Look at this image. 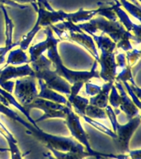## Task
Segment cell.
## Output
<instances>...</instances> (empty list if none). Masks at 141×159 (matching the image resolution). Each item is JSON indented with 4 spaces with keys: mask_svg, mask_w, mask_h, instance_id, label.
<instances>
[{
    "mask_svg": "<svg viewBox=\"0 0 141 159\" xmlns=\"http://www.w3.org/2000/svg\"><path fill=\"white\" fill-rule=\"evenodd\" d=\"M6 64L4 66H21V65L30 64V59L26 51L21 48L12 49L9 51L8 57L6 59Z\"/></svg>",
    "mask_w": 141,
    "mask_h": 159,
    "instance_id": "cell-18",
    "label": "cell"
},
{
    "mask_svg": "<svg viewBox=\"0 0 141 159\" xmlns=\"http://www.w3.org/2000/svg\"><path fill=\"white\" fill-rule=\"evenodd\" d=\"M9 152H11V159H23L22 158L23 155H22L18 148L10 149Z\"/></svg>",
    "mask_w": 141,
    "mask_h": 159,
    "instance_id": "cell-34",
    "label": "cell"
},
{
    "mask_svg": "<svg viewBox=\"0 0 141 159\" xmlns=\"http://www.w3.org/2000/svg\"><path fill=\"white\" fill-rule=\"evenodd\" d=\"M98 12V8L92 10H85L80 8L75 12L69 13V17L67 21L72 22L73 23H81V22H88L92 18H93Z\"/></svg>",
    "mask_w": 141,
    "mask_h": 159,
    "instance_id": "cell-20",
    "label": "cell"
},
{
    "mask_svg": "<svg viewBox=\"0 0 141 159\" xmlns=\"http://www.w3.org/2000/svg\"><path fill=\"white\" fill-rule=\"evenodd\" d=\"M93 39L95 44L100 51L106 50V51H111L115 52L116 48V43L112 41L110 37H106L105 35H90Z\"/></svg>",
    "mask_w": 141,
    "mask_h": 159,
    "instance_id": "cell-21",
    "label": "cell"
},
{
    "mask_svg": "<svg viewBox=\"0 0 141 159\" xmlns=\"http://www.w3.org/2000/svg\"><path fill=\"white\" fill-rule=\"evenodd\" d=\"M97 14L105 17L106 19L111 20V21H118V18L116 17V13L112 9L111 6H101L98 7V12Z\"/></svg>",
    "mask_w": 141,
    "mask_h": 159,
    "instance_id": "cell-28",
    "label": "cell"
},
{
    "mask_svg": "<svg viewBox=\"0 0 141 159\" xmlns=\"http://www.w3.org/2000/svg\"><path fill=\"white\" fill-rule=\"evenodd\" d=\"M114 84H115V86L116 87V89L118 90L119 94L121 95V104L119 106L120 110L126 114L128 119H132L134 117L139 114L140 109H139L138 107L134 104V102L131 100L130 98L129 97L122 83L119 81H115Z\"/></svg>",
    "mask_w": 141,
    "mask_h": 159,
    "instance_id": "cell-13",
    "label": "cell"
},
{
    "mask_svg": "<svg viewBox=\"0 0 141 159\" xmlns=\"http://www.w3.org/2000/svg\"><path fill=\"white\" fill-rule=\"evenodd\" d=\"M108 104L113 109H118L120 104H121V95L114 84L111 86L110 94H109Z\"/></svg>",
    "mask_w": 141,
    "mask_h": 159,
    "instance_id": "cell-27",
    "label": "cell"
},
{
    "mask_svg": "<svg viewBox=\"0 0 141 159\" xmlns=\"http://www.w3.org/2000/svg\"><path fill=\"white\" fill-rule=\"evenodd\" d=\"M84 84H85V92H86V94L91 97L96 95L101 89V86L93 84V83H91L90 81L86 82Z\"/></svg>",
    "mask_w": 141,
    "mask_h": 159,
    "instance_id": "cell-31",
    "label": "cell"
},
{
    "mask_svg": "<svg viewBox=\"0 0 141 159\" xmlns=\"http://www.w3.org/2000/svg\"><path fill=\"white\" fill-rule=\"evenodd\" d=\"M0 9L2 11L4 15L5 20V47H17L19 46L20 41L17 42H12L13 39V30H14V23L7 14V9L3 5L0 6Z\"/></svg>",
    "mask_w": 141,
    "mask_h": 159,
    "instance_id": "cell-17",
    "label": "cell"
},
{
    "mask_svg": "<svg viewBox=\"0 0 141 159\" xmlns=\"http://www.w3.org/2000/svg\"><path fill=\"white\" fill-rule=\"evenodd\" d=\"M36 79L35 76H25L18 78L15 81V99L22 106L31 104L38 97V89L36 87Z\"/></svg>",
    "mask_w": 141,
    "mask_h": 159,
    "instance_id": "cell-8",
    "label": "cell"
},
{
    "mask_svg": "<svg viewBox=\"0 0 141 159\" xmlns=\"http://www.w3.org/2000/svg\"><path fill=\"white\" fill-rule=\"evenodd\" d=\"M113 1L114 3H111V6L114 12H115V13H116L119 22L123 25L124 27L129 32L132 33L134 36H135L139 39H141V25L136 24V23L131 21L130 18L127 15V13L121 7V5L119 2V0H113Z\"/></svg>",
    "mask_w": 141,
    "mask_h": 159,
    "instance_id": "cell-12",
    "label": "cell"
},
{
    "mask_svg": "<svg viewBox=\"0 0 141 159\" xmlns=\"http://www.w3.org/2000/svg\"><path fill=\"white\" fill-rule=\"evenodd\" d=\"M41 29V27L39 25L38 22H36V24L34 25V27H32L30 32H28L27 34L25 35L24 37H22V39L20 41L19 48H21L23 51H27L29 48V46L31 44V42H32V40L34 39V37H36V35L38 33L40 30Z\"/></svg>",
    "mask_w": 141,
    "mask_h": 159,
    "instance_id": "cell-24",
    "label": "cell"
},
{
    "mask_svg": "<svg viewBox=\"0 0 141 159\" xmlns=\"http://www.w3.org/2000/svg\"><path fill=\"white\" fill-rule=\"evenodd\" d=\"M6 56H7V54L0 55V66L3 64V63L6 61Z\"/></svg>",
    "mask_w": 141,
    "mask_h": 159,
    "instance_id": "cell-39",
    "label": "cell"
},
{
    "mask_svg": "<svg viewBox=\"0 0 141 159\" xmlns=\"http://www.w3.org/2000/svg\"><path fill=\"white\" fill-rule=\"evenodd\" d=\"M0 152H9V149L8 148H1L0 147Z\"/></svg>",
    "mask_w": 141,
    "mask_h": 159,
    "instance_id": "cell-40",
    "label": "cell"
},
{
    "mask_svg": "<svg viewBox=\"0 0 141 159\" xmlns=\"http://www.w3.org/2000/svg\"><path fill=\"white\" fill-rule=\"evenodd\" d=\"M15 47H0V55L2 54H7V52H9L10 50L13 49Z\"/></svg>",
    "mask_w": 141,
    "mask_h": 159,
    "instance_id": "cell-37",
    "label": "cell"
},
{
    "mask_svg": "<svg viewBox=\"0 0 141 159\" xmlns=\"http://www.w3.org/2000/svg\"><path fill=\"white\" fill-rule=\"evenodd\" d=\"M101 159H106V157H101Z\"/></svg>",
    "mask_w": 141,
    "mask_h": 159,
    "instance_id": "cell-41",
    "label": "cell"
},
{
    "mask_svg": "<svg viewBox=\"0 0 141 159\" xmlns=\"http://www.w3.org/2000/svg\"><path fill=\"white\" fill-rule=\"evenodd\" d=\"M85 115L92 119H106L107 115L106 114L105 109L100 107L94 106L92 104H88L86 108Z\"/></svg>",
    "mask_w": 141,
    "mask_h": 159,
    "instance_id": "cell-25",
    "label": "cell"
},
{
    "mask_svg": "<svg viewBox=\"0 0 141 159\" xmlns=\"http://www.w3.org/2000/svg\"><path fill=\"white\" fill-rule=\"evenodd\" d=\"M0 6H1V5H0Z\"/></svg>",
    "mask_w": 141,
    "mask_h": 159,
    "instance_id": "cell-43",
    "label": "cell"
},
{
    "mask_svg": "<svg viewBox=\"0 0 141 159\" xmlns=\"http://www.w3.org/2000/svg\"><path fill=\"white\" fill-rule=\"evenodd\" d=\"M77 27L83 32L88 33V35H107L115 43H117L124 37L133 35L119 21H111L103 17H93L88 22L77 24Z\"/></svg>",
    "mask_w": 141,
    "mask_h": 159,
    "instance_id": "cell-5",
    "label": "cell"
},
{
    "mask_svg": "<svg viewBox=\"0 0 141 159\" xmlns=\"http://www.w3.org/2000/svg\"><path fill=\"white\" fill-rule=\"evenodd\" d=\"M22 109L28 113H30V111L33 109L42 110L44 112V114L38 119L35 120L36 123H39L48 119H64L66 116L67 105L37 97L31 104H27L26 106H22Z\"/></svg>",
    "mask_w": 141,
    "mask_h": 159,
    "instance_id": "cell-6",
    "label": "cell"
},
{
    "mask_svg": "<svg viewBox=\"0 0 141 159\" xmlns=\"http://www.w3.org/2000/svg\"><path fill=\"white\" fill-rule=\"evenodd\" d=\"M0 147H1V146H0Z\"/></svg>",
    "mask_w": 141,
    "mask_h": 159,
    "instance_id": "cell-44",
    "label": "cell"
},
{
    "mask_svg": "<svg viewBox=\"0 0 141 159\" xmlns=\"http://www.w3.org/2000/svg\"><path fill=\"white\" fill-rule=\"evenodd\" d=\"M122 84H123V86H125V88H126V91H127V93H128L127 94H128L129 97L130 98L131 100L134 102V104H135L136 106L138 107L139 109H140L141 108L140 99L136 96V94H135L134 90L131 89L130 84H129V82H123Z\"/></svg>",
    "mask_w": 141,
    "mask_h": 159,
    "instance_id": "cell-30",
    "label": "cell"
},
{
    "mask_svg": "<svg viewBox=\"0 0 141 159\" xmlns=\"http://www.w3.org/2000/svg\"><path fill=\"white\" fill-rule=\"evenodd\" d=\"M12 1L17 2L18 4L22 5H23V3H30V4H32L36 12H37V10H38V5H37L36 0H12Z\"/></svg>",
    "mask_w": 141,
    "mask_h": 159,
    "instance_id": "cell-35",
    "label": "cell"
},
{
    "mask_svg": "<svg viewBox=\"0 0 141 159\" xmlns=\"http://www.w3.org/2000/svg\"><path fill=\"white\" fill-rule=\"evenodd\" d=\"M38 10H37V22L41 26V27H50L51 25L56 24L59 22L67 21L69 17V13L59 10V11H48L42 7L41 4H38Z\"/></svg>",
    "mask_w": 141,
    "mask_h": 159,
    "instance_id": "cell-11",
    "label": "cell"
},
{
    "mask_svg": "<svg viewBox=\"0 0 141 159\" xmlns=\"http://www.w3.org/2000/svg\"><path fill=\"white\" fill-rule=\"evenodd\" d=\"M125 54H126V62L132 67L137 63V61H138L139 60V58H140L141 52L139 49L133 48V49L130 50V51L126 52Z\"/></svg>",
    "mask_w": 141,
    "mask_h": 159,
    "instance_id": "cell-29",
    "label": "cell"
},
{
    "mask_svg": "<svg viewBox=\"0 0 141 159\" xmlns=\"http://www.w3.org/2000/svg\"><path fill=\"white\" fill-rule=\"evenodd\" d=\"M44 32L46 38L49 40V49L47 50V58L51 61L52 66L54 70L66 81L69 82L70 84L79 81L83 82L85 84L86 82L90 81L93 78L100 79L98 71L96 70L98 63L95 60L90 70H73L67 68L62 61L58 51V44L60 40L54 37V33L50 27H45Z\"/></svg>",
    "mask_w": 141,
    "mask_h": 159,
    "instance_id": "cell-2",
    "label": "cell"
},
{
    "mask_svg": "<svg viewBox=\"0 0 141 159\" xmlns=\"http://www.w3.org/2000/svg\"><path fill=\"white\" fill-rule=\"evenodd\" d=\"M138 1H139V2H141V0H138Z\"/></svg>",
    "mask_w": 141,
    "mask_h": 159,
    "instance_id": "cell-42",
    "label": "cell"
},
{
    "mask_svg": "<svg viewBox=\"0 0 141 159\" xmlns=\"http://www.w3.org/2000/svg\"><path fill=\"white\" fill-rule=\"evenodd\" d=\"M67 100L75 114H78L79 117H83L85 115L86 108L89 104L88 99L80 96L79 94H76V95L69 94Z\"/></svg>",
    "mask_w": 141,
    "mask_h": 159,
    "instance_id": "cell-19",
    "label": "cell"
},
{
    "mask_svg": "<svg viewBox=\"0 0 141 159\" xmlns=\"http://www.w3.org/2000/svg\"><path fill=\"white\" fill-rule=\"evenodd\" d=\"M0 5H7L10 7H17L19 9H26L27 8V6L22 4H18L17 2H13L12 0H0Z\"/></svg>",
    "mask_w": 141,
    "mask_h": 159,
    "instance_id": "cell-32",
    "label": "cell"
},
{
    "mask_svg": "<svg viewBox=\"0 0 141 159\" xmlns=\"http://www.w3.org/2000/svg\"><path fill=\"white\" fill-rule=\"evenodd\" d=\"M38 80L40 88V91L38 92V97L39 98L66 105L67 102H68L67 98H65L64 95H62L61 94H59L58 92L48 88L46 86V84H45L44 81L41 80Z\"/></svg>",
    "mask_w": 141,
    "mask_h": 159,
    "instance_id": "cell-14",
    "label": "cell"
},
{
    "mask_svg": "<svg viewBox=\"0 0 141 159\" xmlns=\"http://www.w3.org/2000/svg\"><path fill=\"white\" fill-rule=\"evenodd\" d=\"M49 151H51L54 157L51 156L50 153H45L44 156L48 159H84L87 157H92L91 154L88 152H62L56 150L53 148H47Z\"/></svg>",
    "mask_w": 141,
    "mask_h": 159,
    "instance_id": "cell-16",
    "label": "cell"
},
{
    "mask_svg": "<svg viewBox=\"0 0 141 159\" xmlns=\"http://www.w3.org/2000/svg\"><path fill=\"white\" fill-rule=\"evenodd\" d=\"M49 40L45 38V41L41 42H38L36 44L33 45L29 48V53H30V62L32 61L37 59L38 57H41L43 53L47 52V50L49 49Z\"/></svg>",
    "mask_w": 141,
    "mask_h": 159,
    "instance_id": "cell-23",
    "label": "cell"
},
{
    "mask_svg": "<svg viewBox=\"0 0 141 159\" xmlns=\"http://www.w3.org/2000/svg\"><path fill=\"white\" fill-rule=\"evenodd\" d=\"M132 67L127 63L126 66L117 69V74H116L115 81H119L123 83V82H130L131 85L137 86L135 80H134L133 75H132Z\"/></svg>",
    "mask_w": 141,
    "mask_h": 159,
    "instance_id": "cell-22",
    "label": "cell"
},
{
    "mask_svg": "<svg viewBox=\"0 0 141 159\" xmlns=\"http://www.w3.org/2000/svg\"><path fill=\"white\" fill-rule=\"evenodd\" d=\"M50 28L60 41L66 40V41H69V42H74V43L81 46L93 57L95 61H98V51H97V48H96V46L92 37L90 35L87 34L86 32H83L82 30L79 32H72V31L59 29L56 27H54V25H51Z\"/></svg>",
    "mask_w": 141,
    "mask_h": 159,
    "instance_id": "cell-7",
    "label": "cell"
},
{
    "mask_svg": "<svg viewBox=\"0 0 141 159\" xmlns=\"http://www.w3.org/2000/svg\"><path fill=\"white\" fill-rule=\"evenodd\" d=\"M0 113L4 114L5 116L12 119L13 122L21 124L27 129L28 134H31L38 141L45 145L46 148H53L62 152H84L86 151L84 147L77 142L72 137H63L47 134L40 129L39 127H35L32 124L26 119H22L17 112L10 109L8 106L0 103Z\"/></svg>",
    "mask_w": 141,
    "mask_h": 159,
    "instance_id": "cell-1",
    "label": "cell"
},
{
    "mask_svg": "<svg viewBox=\"0 0 141 159\" xmlns=\"http://www.w3.org/2000/svg\"><path fill=\"white\" fill-rule=\"evenodd\" d=\"M113 84L114 82H105L101 86V90L96 95L92 96L89 99V104L105 109L109 104V94H110L111 86Z\"/></svg>",
    "mask_w": 141,
    "mask_h": 159,
    "instance_id": "cell-15",
    "label": "cell"
},
{
    "mask_svg": "<svg viewBox=\"0 0 141 159\" xmlns=\"http://www.w3.org/2000/svg\"><path fill=\"white\" fill-rule=\"evenodd\" d=\"M14 84L15 81L7 80V81L4 82V83L0 86V88L3 89V90H5V91L8 92L10 94H12V92H13V89H14Z\"/></svg>",
    "mask_w": 141,
    "mask_h": 159,
    "instance_id": "cell-33",
    "label": "cell"
},
{
    "mask_svg": "<svg viewBox=\"0 0 141 159\" xmlns=\"http://www.w3.org/2000/svg\"><path fill=\"white\" fill-rule=\"evenodd\" d=\"M30 65L35 71L36 79L43 80L48 88L59 94L61 93L67 95L70 94L71 84L54 70L51 61L44 54L32 61Z\"/></svg>",
    "mask_w": 141,
    "mask_h": 159,
    "instance_id": "cell-4",
    "label": "cell"
},
{
    "mask_svg": "<svg viewBox=\"0 0 141 159\" xmlns=\"http://www.w3.org/2000/svg\"><path fill=\"white\" fill-rule=\"evenodd\" d=\"M107 118L111 121L112 126V131L116 135L113 139V142L116 146V151L118 153H128L130 151V141L131 138L140 125L141 117L139 114L129 119V121L126 124H119L116 116L120 114L121 110L118 109H113L110 105L105 108Z\"/></svg>",
    "mask_w": 141,
    "mask_h": 159,
    "instance_id": "cell-3",
    "label": "cell"
},
{
    "mask_svg": "<svg viewBox=\"0 0 141 159\" xmlns=\"http://www.w3.org/2000/svg\"><path fill=\"white\" fill-rule=\"evenodd\" d=\"M140 154L141 150L138 149V150H134V151H129L128 156L130 159H140Z\"/></svg>",
    "mask_w": 141,
    "mask_h": 159,
    "instance_id": "cell-36",
    "label": "cell"
},
{
    "mask_svg": "<svg viewBox=\"0 0 141 159\" xmlns=\"http://www.w3.org/2000/svg\"><path fill=\"white\" fill-rule=\"evenodd\" d=\"M121 6H123L135 18L140 22L141 21V10L139 6L134 4L128 0H120L119 1Z\"/></svg>",
    "mask_w": 141,
    "mask_h": 159,
    "instance_id": "cell-26",
    "label": "cell"
},
{
    "mask_svg": "<svg viewBox=\"0 0 141 159\" xmlns=\"http://www.w3.org/2000/svg\"><path fill=\"white\" fill-rule=\"evenodd\" d=\"M97 63L101 66V71L98 72L100 79L105 82H115L117 74V66L115 58V52L101 50Z\"/></svg>",
    "mask_w": 141,
    "mask_h": 159,
    "instance_id": "cell-9",
    "label": "cell"
},
{
    "mask_svg": "<svg viewBox=\"0 0 141 159\" xmlns=\"http://www.w3.org/2000/svg\"><path fill=\"white\" fill-rule=\"evenodd\" d=\"M25 76H35V71L30 64L4 66L2 69H0V86L7 80Z\"/></svg>",
    "mask_w": 141,
    "mask_h": 159,
    "instance_id": "cell-10",
    "label": "cell"
},
{
    "mask_svg": "<svg viewBox=\"0 0 141 159\" xmlns=\"http://www.w3.org/2000/svg\"><path fill=\"white\" fill-rule=\"evenodd\" d=\"M0 103L2 104H4L6 106H9V104H8V102L6 99H5L4 96H2V94H0Z\"/></svg>",
    "mask_w": 141,
    "mask_h": 159,
    "instance_id": "cell-38",
    "label": "cell"
}]
</instances>
